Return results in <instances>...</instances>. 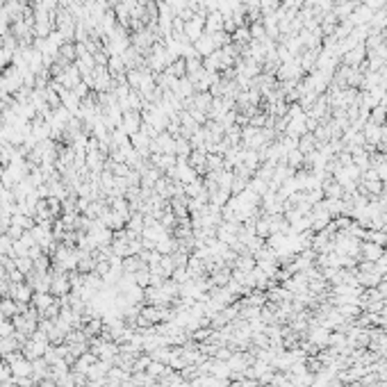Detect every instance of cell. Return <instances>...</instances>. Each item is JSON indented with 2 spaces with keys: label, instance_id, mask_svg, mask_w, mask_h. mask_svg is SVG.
<instances>
[{
  "label": "cell",
  "instance_id": "1",
  "mask_svg": "<svg viewBox=\"0 0 387 387\" xmlns=\"http://www.w3.org/2000/svg\"><path fill=\"white\" fill-rule=\"evenodd\" d=\"M7 360L12 362V373H14L16 378H23V376H28V373L32 371V364H30L28 360L19 358V355H7Z\"/></svg>",
  "mask_w": 387,
  "mask_h": 387
},
{
  "label": "cell",
  "instance_id": "2",
  "mask_svg": "<svg viewBox=\"0 0 387 387\" xmlns=\"http://www.w3.org/2000/svg\"><path fill=\"white\" fill-rule=\"evenodd\" d=\"M173 173H175V178H178L182 184H191V182H196V171L189 169L187 164H180V169H178V171H173Z\"/></svg>",
  "mask_w": 387,
  "mask_h": 387
},
{
  "label": "cell",
  "instance_id": "3",
  "mask_svg": "<svg viewBox=\"0 0 387 387\" xmlns=\"http://www.w3.org/2000/svg\"><path fill=\"white\" fill-rule=\"evenodd\" d=\"M12 296H14L19 303L30 301V285H16V287L12 289Z\"/></svg>",
  "mask_w": 387,
  "mask_h": 387
},
{
  "label": "cell",
  "instance_id": "4",
  "mask_svg": "<svg viewBox=\"0 0 387 387\" xmlns=\"http://www.w3.org/2000/svg\"><path fill=\"white\" fill-rule=\"evenodd\" d=\"M52 294H64L69 289V283H67V278H64V276H59V278L55 280V283H52Z\"/></svg>",
  "mask_w": 387,
  "mask_h": 387
},
{
  "label": "cell",
  "instance_id": "5",
  "mask_svg": "<svg viewBox=\"0 0 387 387\" xmlns=\"http://www.w3.org/2000/svg\"><path fill=\"white\" fill-rule=\"evenodd\" d=\"M34 303H37V307H39V310H46V307L52 303V298L48 296L46 292H41V294H37V296H34Z\"/></svg>",
  "mask_w": 387,
  "mask_h": 387
},
{
  "label": "cell",
  "instance_id": "6",
  "mask_svg": "<svg viewBox=\"0 0 387 387\" xmlns=\"http://www.w3.org/2000/svg\"><path fill=\"white\" fill-rule=\"evenodd\" d=\"M14 265L19 267V271H23V274H28V271L32 269V260H30V257H16Z\"/></svg>",
  "mask_w": 387,
  "mask_h": 387
},
{
  "label": "cell",
  "instance_id": "7",
  "mask_svg": "<svg viewBox=\"0 0 387 387\" xmlns=\"http://www.w3.org/2000/svg\"><path fill=\"white\" fill-rule=\"evenodd\" d=\"M12 331H14V326H12L10 321H0V337H10L12 335Z\"/></svg>",
  "mask_w": 387,
  "mask_h": 387
},
{
  "label": "cell",
  "instance_id": "8",
  "mask_svg": "<svg viewBox=\"0 0 387 387\" xmlns=\"http://www.w3.org/2000/svg\"><path fill=\"white\" fill-rule=\"evenodd\" d=\"M0 307H3V314H5V316H10V314H14V312H16V305L12 301H3V305H0Z\"/></svg>",
  "mask_w": 387,
  "mask_h": 387
},
{
  "label": "cell",
  "instance_id": "9",
  "mask_svg": "<svg viewBox=\"0 0 387 387\" xmlns=\"http://www.w3.org/2000/svg\"><path fill=\"white\" fill-rule=\"evenodd\" d=\"M91 362H94V360H91V355H87V360H80V362H78V369H85V371H87Z\"/></svg>",
  "mask_w": 387,
  "mask_h": 387
},
{
  "label": "cell",
  "instance_id": "10",
  "mask_svg": "<svg viewBox=\"0 0 387 387\" xmlns=\"http://www.w3.org/2000/svg\"><path fill=\"white\" fill-rule=\"evenodd\" d=\"M5 376H7V369L0 364V380H5Z\"/></svg>",
  "mask_w": 387,
  "mask_h": 387
}]
</instances>
